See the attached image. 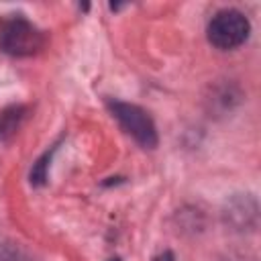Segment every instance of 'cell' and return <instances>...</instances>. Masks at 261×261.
<instances>
[{"mask_svg": "<svg viewBox=\"0 0 261 261\" xmlns=\"http://www.w3.org/2000/svg\"><path fill=\"white\" fill-rule=\"evenodd\" d=\"M112 261H118V259H112Z\"/></svg>", "mask_w": 261, "mask_h": 261, "instance_id": "obj_7", "label": "cell"}, {"mask_svg": "<svg viewBox=\"0 0 261 261\" xmlns=\"http://www.w3.org/2000/svg\"><path fill=\"white\" fill-rule=\"evenodd\" d=\"M0 261H20V255L14 249H2L0 251Z\"/></svg>", "mask_w": 261, "mask_h": 261, "instance_id": "obj_5", "label": "cell"}, {"mask_svg": "<svg viewBox=\"0 0 261 261\" xmlns=\"http://www.w3.org/2000/svg\"><path fill=\"white\" fill-rule=\"evenodd\" d=\"M155 261H173V255H171L169 251H165V253H163V255H159Z\"/></svg>", "mask_w": 261, "mask_h": 261, "instance_id": "obj_6", "label": "cell"}, {"mask_svg": "<svg viewBox=\"0 0 261 261\" xmlns=\"http://www.w3.org/2000/svg\"><path fill=\"white\" fill-rule=\"evenodd\" d=\"M249 31H251V24L243 12L234 8H224V10H218L208 22V41L216 49L228 51L243 45L249 37Z\"/></svg>", "mask_w": 261, "mask_h": 261, "instance_id": "obj_2", "label": "cell"}, {"mask_svg": "<svg viewBox=\"0 0 261 261\" xmlns=\"http://www.w3.org/2000/svg\"><path fill=\"white\" fill-rule=\"evenodd\" d=\"M110 110L114 114V118L120 122V126L137 141L141 143L143 147L151 149L157 145V130H155V124L151 120V116L135 106V104H128V102H110Z\"/></svg>", "mask_w": 261, "mask_h": 261, "instance_id": "obj_3", "label": "cell"}, {"mask_svg": "<svg viewBox=\"0 0 261 261\" xmlns=\"http://www.w3.org/2000/svg\"><path fill=\"white\" fill-rule=\"evenodd\" d=\"M24 116H27L24 106H8L0 110V139H8L10 135H14L20 128Z\"/></svg>", "mask_w": 261, "mask_h": 261, "instance_id": "obj_4", "label": "cell"}, {"mask_svg": "<svg viewBox=\"0 0 261 261\" xmlns=\"http://www.w3.org/2000/svg\"><path fill=\"white\" fill-rule=\"evenodd\" d=\"M45 35L22 14H10L0 20V51L16 57L35 55L43 49Z\"/></svg>", "mask_w": 261, "mask_h": 261, "instance_id": "obj_1", "label": "cell"}]
</instances>
